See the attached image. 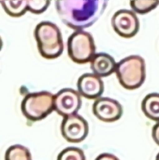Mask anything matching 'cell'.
<instances>
[{
	"instance_id": "cell-1",
	"label": "cell",
	"mask_w": 159,
	"mask_h": 160,
	"mask_svg": "<svg viewBox=\"0 0 159 160\" xmlns=\"http://www.w3.org/2000/svg\"><path fill=\"white\" fill-rule=\"evenodd\" d=\"M108 0H55V8L63 23L73 30L92 26L103 15Z\"/></svg>"
},
{
	"instance_id": "cell-2",
	"label": "cell",
	"mask_w": 159,
	"mask_h": 160,
	"mask_svg": "<svg viewBox=\"0 0 159 160\" xmlns=\"http://www.w3.org/2000/svg\"><path fill=\"white\" fill-rule=\"evenodd\" d=\"M34 37L41 56L48 59L57 58L64 51L62 36L56 24L50 21H42L36 26Z\"/></svg>"
},
{
	"instance_id": "cell-3",
	"label": "cell",
	"mask_w": 159,
	"mask_h": 160,
	"mask_svg": "<svg viewBox=\"0 0 159 160\" xmlns=\"http://www.w3.org/2000/svg\"><path fill=\"white\" fill-rule=\"evenodd\" d=\"M114 72L124 88L128 90L138 88L144 83L146 77L144 59L138 55L126 57L116 63Z\"/></svg>"
},
{
	"instance_id": "cell-4",
	"label": "cell",
	"mask_w": 159,
	"mask_h": 160,
	"mask_svg": "<svg viewBox=\"0 0 159 160\" xmlns=\"http://www.w3.org/2000/svg\"><path fill=\"white\" fill-rule=\"evenodd\" d=\"M21 110L27 119L41 120L54 110V95L47 91L28 94L22 102Z\"/></svg>"
},
{
	"instance_id": "cell-5",
	"label": "cell",
	"mask_w": 159,
	"mask_h": 160,
	"mask_svg": "<svg viewBox=\"0 0 159 160\" xmlns=\"http://www.w3.org/2000/svg\"><path fill=\"white\" fill-rule=\"evenodd\" d=\"M95 49L94 40L89 32L78 30L68 38V54L74 62L84 64L91 62Z\"/></svg>"
},
{
	"instance_id": "cell-6",
	"label": "cell",
	"mask_w": 159,
	"mask_h": 160,
	"mask_svg": "<svg viewBox=\"0 0 159 160\" xmlns=\"http://www.w3.org/2000/svg\"><path fill=\"white\" fill-rule=\"evenodd\" d=\"M61 130L67 141L79 143L87 138L89 128L87 121L81 115L75 114L64 117Z\"/></svg>"
},
{
	"instance_id": "cell-7",
	"label": "cell",
	"mask_w": 159,
	"mask_h": 160,
	"mask_svg": "<svg viewBox=\"0 0 159 160\" xmlns=\"http://www.w3.org/2000/svg\"><path fill=\"white\" fill-rule=\"evenodd\" d=\"M111 25L119 36L127 38L135 36L140 28L139 21L136 14L127 9H121L114 14Z\"/></svg>"
},
{
	"instance_id": "cell-8",
	"label": "cell",
	"mask_w": 159,
	"mask_h": 160,
	"mask_svg": "<svg viewBox=\"0 0 159 160\" xmlns=\"http://www.w3.org/2000/svg\"><path fill=\"white\" fill-rule=\"evenodd\" d=\"M82 105L79 92L73 89H62L54 95V110L63 117L77 113Z\"/></svg>"
},
{
	"instance_id": "cell-9",
	"label": "cell",
	"mask_w": 159,
	"mask_h": 160,
	"mask_svg": "<svg viewBox=\"0 0 159 160\" xmlns=\"http://www.w3.org/2000/svg\"><path fill=\"white\" fill-rule=\"evenodd\" d=\"M93 111L96 117L105 122H113L121 118L123 107L117 100L109 98H100L94 101Z\"/></svg>"
},
{
	"instance_id": "cell-10",
	"label": "cell",
	"mask_w": 159,
	"mask_h": 160,
	"mask_svg": "<svg viewBox=\"0 0 159 160\" xmlns=\"http://www.w3.org/2000/svg\"><path fill=\"white\" fill-rule=\"evenodd\" d=\"M77 88L79 92L83 97L89 99H94L103 94L104 84L98 75L86 73L79 78Z\"/></svg>"
},
{
	"instance_id": "cell-11",
	"label": "cell",
	"mask_w": 159,
	"mask_h": 160,
	"mask_svg": "<svg viewBox=\"0 0 159 160\" xmlns=\"http://www.w3.org/2000/svg\"><path fill=\"white\" fill-rule=\"evenodd\" d=\"M90 62L91 69L94 74L100 78L108 77L115 72V59L108 53H95Z\"/></svg>"
},
{
	"instance_id": "cell-12",
	"label": "cell",
	"mask_w": 159,
	"mask_h": 160,
	"mask_svg": "<svg viewBox=\"0 0 159 160\" xmlns=\"http://www.w3.org/2000/svg\"><path fill=\"white\" fill-rule=\"evenodd\" d=\"M142 111L146 116L158 122L159 119V95L152 93L145 96L141 104Z\"/></svg>"
},
{
	"instance_id": "cell-13",
	"label": "cell",
	"mask_w": 159,
	"mask_h": 160,
	"mask_svg": "<svg viewBox=\"0 0 159 160\" xmlns=\"http://www.w3.org/2000/svg\"><path fill=\"white\" fill-rule=\"evenodd\" d=\"M5 12L12 17L22 16L27 11L26 0H0Z\"/></svg>"
},
{
	"instance_id": "cell-14",
	"label": "cell",
	"mask_w": 159,
	"mask_h": 160,
	"mask_svg": "<svg viewBox=\"0 0 159 160\" xmlns=\"http://www.w3.org/2000/svg\"><path fill=\"white\" fill-rule=\"evenodd\" d=\"M5 160H31V155L27 148L21 145L10 147L5 154Z\"/></svg>"
},
{
	"instance_id": "cell-15",
	"label": "cell",
	"mask_w": 159,
	"mask_h": 160,
	"mask_svg": "<svg viewBox=\"0 0 159 160\" xmlns=\"http://www.w3.org/2000/svg\"><path fill=\"white\" fill-rule=\"evenodd\" d=\"M159 0H130V5L134 11L143 15L155 9Z\"/></svg>"
},
{
	"instance_id": "cell-16",
	"label": "cell",
	"mask_w": 159,
	"mask_h": 160,
	"mask_svg": "<svg viewBox=\"0 0 159 160\" xmlns=\"http://www.w3.org/2000/svg\"><path fill=\"white\" fill-rule=\"evenodd\" d=\"M58 160H85L83 151L82 149L70 147H68L61 152L58 156Z\"/></svg>"
},
{
	"instance_id": "cell-17",
	"label": "cell",
	"mask_w": 159,
	"mask_h": 160,
	"mask_svg": "<svg viewBox=\"0 0 159 160\" xmlns=\"http://www.w3.org/2000/svg\"><path fill=\"white\" fill-rule=\"evenodd\" d=\"M26 1L27 11L39 15L48 9L51 0H26Z\"/></svg>"
},
{
	"instance_id": "cell-18",
	"label": "cell",
	"mask_w": 159,
	"mask_h": 160,
	"mask_svg": "<svg viewBox=\"0 0 159 160\" xmlns=\"http://www.w3.org/2000/svg\"><path fill=\"white\" fill-rule=\"evenodd\" d=\"M103 155L102 156V155H101L99 156V157L97 158V159H100V160H103V159H105V160H108H108L118 159V158H116V157L114 156L113 155H112L111 154H108V155H107V154H106V155H105V154H103Z\"/></svg>"
}]
</instances>
